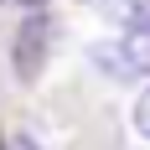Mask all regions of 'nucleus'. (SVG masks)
I'll use <instances>...</instances> for the list:
<instances>
[{"instance_id":"3","label":"nucleus","mask_w":150,"mask_h":150,"mask_svg":"<svg viewBox=\"0 0 150 150\" xmlns=\"http://www.w3.org/2000/svg\"><path fill=\"white\" fill-rule=\"evenodd\" d=\"M114 26H150V0H93Z\"/></svg>"},{"instance_id":"2","label":"nucleus","mask_w":150,"mask_h":150,"mask_svg":"<svg viewBox=\"0 0 150 150\" xmlns=\"http://www.w3.org/2000/svg\"><path fill=\"white\" fill-rule=\"evenodd\" d=\"M93 62L119 83L124 78H150V26H124L114 42H98Z\"/></svg>"},{"instance_id":"4","label":"nucleus","mask_w":150,"mask_h":150,"mask_svg":"<svg viewBox=\"0 0 150 150\" xmlns=\"http://www.w3.org/2000/svg\"><path fill=\"white\" fill-rule=\"evenodd\" d=\"M135 129H140V135L150 140V88H145V93L135 98Z\"/></svg>"},{"instance_id":"1","label":"nucleus","mask_w":150,"mask_h":150,"mask_svg":"<svg viewBox=\"0 0 150 150\" xmlns=\"http://www.w3.org/2000/svg\"><path fill=\"white\" fill-rule=\"evenodd\" d=\"M52 42H57V16L47 5H31V16L16 26V42H11V67L21 83H36L52 57Z\"/></svg>"},{"instance_id":"5","label":"nucleus","mask_w":150,"mask_h":150,"mask_svg":"<svg viewBox=\"0 0 150 150\" xmlns=\"http://www.w3.org/2000/svg\"><path fill=\"white\" fill-rule=\"evenodd\" d=\"M5 145H11V150H42V145H36V140L26 135V129H16V135H5Z\"/></svg>"}]
</instances>
